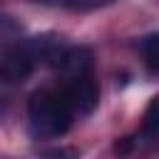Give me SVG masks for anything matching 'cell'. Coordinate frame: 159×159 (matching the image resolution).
<instances>
[{
	"label": "cell",
	"instance_id": "1",
	"mask_svg": "<svg viewBox=\"0 0 159 159\" xmlns=\"http://www.w3.org/2000/svg\"><path fill=\"white\" fill-rule=\"evenodd\" d=\"M72 109L65 104L60 92L40 89L27 102V127L35 139H55L70 129Z\"/></svg>",
	"mask_w": 159,
	"mask_h": 159
},
{
	"label": "cell",
	"instance_id": "2",
	"mask_svg": "<svg viewBox=\"0 0 159 159\" xmlns=\"http://www.w3.org/2000/svg\"><path fill=\"white\" fill-rule=\"evenodd\" d=\"M40 65V50H37V40H20L17 45L7 47L5 55L0 57V82L5 84H15L22 82L32 75V70Z\"/></svg>",
	"mask_w": 159,
	"mask_h": 159
},
{
	"label": "cell",
	"instance_id": "3",
	"mask_svg": "<svg viewBox=\"0 0 159 159\" xmlns=\"http://www.w3.org/2000/svg\"><path fill=\"white\" fill-rule=\"evenodd\" d=\"M65 104L72 109V114H89L94 112L97 102H99V89L97 82L92 80V75H82V77H72L65 82V87L60 89Z\"/></svg>",
	"mask_w": 159,
	"mask_h": 159
},
{
	"label": "cell",
	"instance_id": "4",
	"mask_svg": "<svg viewBox=\"0 0 159 159\" xmlns=\"http://www.w3.org/2000/svg\"><path fill=\"white\" fill-rule=\"evenodd\" d=\"M67 80L92 75V50L89 47H67L60 67H57Z\"/></svg>",
	"mask_w": 159,
	"mask_h": 159
},
{
	"label": "cell",
	"instance_id": "5",
	"mask_svg": "<svg viewBox=\"0 0 159 159\" xmlns=\"http://www.w3.org/2000/svg\"><path fill=\"white\" fill-rule=\"evenodd\" d=\"M22 40V25L12 15L0 12V50H7Z\"/></svg>",
	"mask_w": 159,
	"mask_h": 159
},
{
	"label": "cell",
	"instance_id": "6",
	"mask_svg": "<svg viewBox=\"0 0 159 159\" xmlns=\"http://www.w3.org/2000/svg\"><path fill=\"white\" fill-rule=\"evenodd\" d=\"M139 52H142V57H144L147 70L154 72V75H159V32H152V35L142 37Z\"/></svg>",
	"mask_w": 159,
	"mask_h": 159
},
{
	"label": "cell",
	"instance_id": "7",
	"mask_svg": "<svg viewBox=\"0 0 159 159\" xmlns=\"http://www.w3.org/2000/svg\"><path fill=\"white\" fill-rule=\"evenodd\" d=\"M142 134L144 137H157L159 134V94L149 99L147 109H144V117H142Z\"/></svg>",
	"mask_w": 159,
	"mask_h": 159
},
{
	"label": "cell",
	"instance_id": "8",
	"mask_svg": "<svg viewBox=\"0 0 159 159\" xmlns=\"http://www.w3.org/2000/svg\"><path fill=\"white\" fill-rule=\"evenodd\" d=\"M45 159H80V152L75 147H55L42 154Z\"/></svg>",
	"mask_w": 159,
	"mask_h": 159
},
{
	"label": "cell",
	"instance_id": "9",
	"mask_svg": "<svg viewBox=\"0 0 159 159\" xmlns=\"http://www.w3.org/2000/svg\"><path fill=\"white\" fill-rule=\"evenodd\" d=\"M112 2H117V0H67V5L72 10H97V7H104Z\"/></svg>",
	"mask_w": 159,
	"mask_h": 159
},
{
	"label": "cell",
	"instance_id": "10",
	"mask_svg": "<svg viewBox=\"0 0 159 159\" xmlns=\"http://www.w3.org/2000/svg\"><path fill=\"white\" fill-rule=\"evenodd\" d=\"M35 2H45V5H67V0H35Z\"/></svg>",
	"mask_w": 159,
	"mask_h": 159
}]
</instances>
